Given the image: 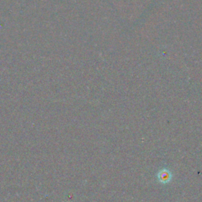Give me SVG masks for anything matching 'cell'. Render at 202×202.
Wrapping results in <instances>:
<instances>
[{
  "mask_svg": "<svg viewBox=\"0 0 202 202\" xmlns=\"http://www.w3.org/2000/svg\"><path fill=\"white\" fill-rule=\"evenodd\" d=\"M171 174L167 170H164L160 172V174H159V179L161 182H164L169 181L171 179Z\"/></svg>",
  "mask_w": 202,
  "mask_h": 202,
  "instance_id": "6da1fadb",
  "label": "cell"
}]
</instances>
